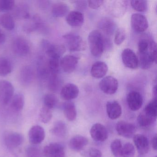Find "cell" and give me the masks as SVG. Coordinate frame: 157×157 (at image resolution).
<instances>
[{"mask_svg": "<svg viewBox=\"0 0 157 157\" xmlns=\"http://www.w3.org/2000/svg\"><path fill=\"white\" fill-rule=\"evenodd\" d=\"M150 41L146 39H142L139 42L138 44L139 53L147 51L149 47Z\"/></svg>", "mask_w": 157, "mask_h": 157, "instance_id": "f6af8a7d", "label": "cell"}, {"mask_svg": "<svg viewBox=\"0 0 157 157\" xmlns=\"http://www.w3.org/2000/svg\"><path fill=\"white\" fill-rule=\"evenodd\" d=\"M11 62L8 59L3 57H0V76L5 77L12 71Z\"/></svg>", "mask_w": 157, "mask_h": 157, "instance_id": "4dcf8cb0", "label": "cell"}, {"mask_svg": "<svg viewBox=\"0 0 157 157\" xmlns=\"http://www.w3.org/2000/svg\"><path fill=\"white\" fill-rule=\"evenodd\" d=\"M13 51L19 57H25L30 53V44L22 37H18L13 40L12 44Z\"/></svg>", "mask_w": 157, "mask_h": 157, "instance_id": "5b68a950", "label": "cell"}, {"mask_svg": "<svg viewBox=\"0 0 157 157\" xmlns=\"http://www.w3.org/2000/svg\"><path fill=\"white\" fill-rule=\"evenodd\" d=\"M60 86V80L58 74H50L48 79V88L51 91L56 92Z\"/></svg>", "mask_w": 157, "mask_h": 157, "instance_id": "836d02e7", "label": "cell"}, {"mask_svg": "<svg viewBox=\"0 0 157 157\" xmlns=\"http://www.w3.org/2000/svg\"><path fill=\"white\" fill-rule=\"evenodd\" d=\"M64 114L69 121H74L77 117V111L75 105L72 102H67L63 106Z\"/></svg>", "mask_w": 157, "mask_h": 157, "instance_id": "f1b7e54d", "label": "cell"}, {"mask_svg": "<svg viewBox=\"0 0 157 157\" xmlns=\"http://www.w3.org/2000/svg\"><path fill=\"white\" fill-rule=\"evenodd\" d=\"M101 28L107 34H112L114 29V24L112 21L105 19L102 21L101 25Z\"/></svg>", "mask_w": 157, "mask_h": 157, "instance_id": "7bdbcfd3", "label": "cell"}, {"mask_svg": "<svg viewBox=\"0 0 157 157\" xmlns=\"http://www.w3.org/2000/svg\"><path fill=\"white\" fill-rule=\"evenodd\" d=\"M153 94H154L155 98H156V95H157V87H156V86H155L153 88Z\"/></svg>", "mask_w": 157, "mask_h": 157, "instance_id": "f5cc1de1", "label": "cell"}, {"mask_svg": "<svg viewBox=\"0 0 157 157\" xmlns=\"http://www.w3.org/2000/svg\"><path fill=\"white\" fill-rule=\"evenodd\" d=\"M89 143V140L87 138L81 135L74 136L70 140L69 146L70 148L74 151H80Z\"/></svg>", "mask_w": 157, "mask_h": 157, "instance_id": "44dd1931", "label": "cell"}, {"mask_svg": "<svg viewBox=\"0 0 157 157\" xmlns=\"http://www.w3.org/2000/svg\"><path fill=\"white\" fill-rule=\"evenodd\" d=\"M24 137L18 132H11L7 133L4 137L6 146L10 148H14L22 144Z\"/></svg>", "mask_w": 157, "mask_h": 157, "instance_id": "2e32d148", "label": "cell"}, {"mask_svg": "<svg viewBox=\"0 0 157 157\" xmlns=\"http://www.w3.org/2000/svg\"><path fill=\"white\" fill-rule=\"evenodd\" d=\"M123 63L127 67L136 69L139 67L137 56L134 51L129 48L123 50L122 53Z\"/></svg>", "mask_w": 157, "mask_h": 157, "instance_id": "9c48e42d", "label": "cell"}, {"mask_svg": "<svg viewBox=\"0 0 157 157\" xmlns=\"http://www.w3.org/2000/svg\"><path fill=\"white\" fill-rule=\"evenodd\" d=\"M44 59L41 58L39 59L37 68V74L38 78L42 80H48L50 75L48 65L45 64Z\"/></svg>", "mask_w": 157, "mask_h": 157, "instance_id": "484cf974", "label": "cell"}, {"mask_svg": "<svg viewBox=\"0 0 157 157\" xmlns=\"http://www.w3.org/2000/svg\"><path fill=\"white\" fill-rule=\"evenodd\" d=\"M40 120L43 123L47 124L51 120L53 114L51 109L44 106L40 110Z\"/></svg>", "mask_w": 157, "mask_h": 157, "instance_id": "74e56055", "label": "cell"}, {"mask_svg": "<svg viewBox=\"0 0 157 157\" xmlns=\"http://www.w3.org/2000/svg\"><path fill=\"white\" fill-rule=\"evenodd\" d=\"M0 25L6 30L11 31L15 27V22L10 14L4 13L0 16Z\"/></svg>", "mask_w": 157, "mask_h": 157, "instance_id": "f546056e", "label": "cell"}, {"mask_svg": "<svg viewBox=\"0 0 157 157\" xmlns=\"http://www.w3.org/2000/svg\"><path fill=\"white\" fill-rule=\"evenodd\" d=\"M90 134L92 138L98 142L105 141L108 136V131L106 128L99 123H96L92 126L90 130Z\"/></svg>", "mask_w": 157, "mask_h": 157, "instance_id": "8fae6325", "label": "cell"}, {"mask_svg": "<svg viewBox=\"0 0 157 157\" xmlns=\"http://www.w3.org/2000/svg\"><path fill=\"white\" fill-rule=\"evenodd\" d=\"M90 157H101L102 153L100 150L95 148L90 149L89 152Z\"/></svg>", "mask_w": 157, "mask_h": 157, "instance_id": "c3c4849f", "label": "cell"}, {"mask_svg": "<svg viewBox=\"0 0 157 157\" xmlns=\"http://www.w3.org/2000/svg\"><path fill=\"white\" fill-rule=\"evenodd\" d=\"M133 141L140 154L144 155L148 152L149 143L146 136L142 134H137L133 137Z\"/></svg>", "mask_w": 157, "mask_h": 157, "instance_id": "9a60e30c", "label": "cell"}, {"mask_svg": "<svg viewBox=\"0 0 157 157\" xmlns=\"http://www.w3.org/2000/svg\"><path fill=\"white\" fill-rule=\"evenodd\" d=\"M11 107L16 112L22 110L25 105V97L23 94L18 93L13 95L10 101Z\"/></svg>", "mask_w": 157, "mask_h": 157, "instance_id": "d4e9b609", "label": "cell"}, {"mask_svg": "<svg viewBox=\"0 0 157 157\" xmlns=\"http://www.w3.org/2000/svg\"><path fill=\"white\" fill-rule=\"evenodd\" d=\"M149 53L153 59L154 62H156L157 60V45L153 41H150Z\"/></svg>", "mask_w": 157, "mask_h": 157, "instance_id": "bcb514c9", "label": "cell"}, {"mask_svg": "<svg viewBox=\"0 0 157 157\" xmlns=\"http://www.w3.org/2000/svg\"><path fill=\"white\" fill-rule=\"evenodd\" d=\"M122 146V142L119 139L114 140L111 143V151L115 157H116L117 156Z\"/></svg>", "mask_w": 157, "mask_h": 157, "instance_id": "ee69618b", "label": "cell"}, {"mask_svg": "<svg viewBox=\"0 0 157 157\" xmlns=\"http://www.w3.org/2000/svg\"><path fill=\"white\" fill-rule=\"evenodd\" d=\"M116 129L119 136L126 138L134 137L136 131V128L135 125L124 121L117 122Z\"/></svg>", "mask_w": 157, "mask_h": 157, "instance_id": "52a82bcc", "label": "cell"}, {"mask_svg": "<svg viewBox=\"0 0 157 157\" xmlns=\"http://www.w3.org/2000/svg\"><path fill=\"white\" fill-rule=\"evenodd\" d=\"M126 37L124 29L119 28L117 30L114 37L115 44L117 45H120L124 41Z\"/></svg>", "mask_w": 157, "mask_h": 157, "instance_id": "b9f144b4", "label": "cell"}, {"mask_svg": "<svg viewBox=\"0 0 157 157\" xmlns=\"http://www.w3.org/2000/svg\"><path fill=\"white\" fill-rule=\"evenodd\" d=\"M135 149L131 143L127 142L122 145L116 157H134Z\"/></svg>", "mask_w": 157, "mask_h": 157, "instance_id": "d6a6232c", "label": "cell"}, {"mask_svg": "<svg viewBox=\"0 0 157 157\" xmlns=\"http://www.w3.org/2000/svg\"><path fill=\"white\" fill-rule=\"evenodd\" d=\"M66 21L68 24L71 27H80L84 22V16L81 13L73 11L68 13L66 17Z\"/></svg>", "mask_w": 157, "mask_h": 157, "instance_id": "d6986e66", "label": "cell"}, {"mask_svg": "<svg viewBox=\"0 0 157 157\" xmlns=\"http://www.w3.org/2000/svg\"><path fill=\"white\" fill-rule=\"evenodd\" d=\"M15 6L13 0H0V12L12 10Z\"/></svg>", "mask_w": 157, "mask_h": 157, "instance_id": "60d3db41", "label": "cell"}, {"mask_svg": "<svg viewBox=\"0 0 157 157\" xmlns=\"http://www.w3.org/2000/svg\"><path fill=\"white\" fill-rule=\"evenodd\" d=\"M139 67L143 69L150 68L152 66L154 61L149 53L148 50L146 52L139 53L137 56Z\"/></svg>", "mask_w": 157, "mask_h": 157, "instance_id": "603a6c76", "label": "cell"}, {"mask_svg": "<svg viewBox=\"0 0 157 157\" xmlns=\"http://www.w3.org/2000/svg\"><path fill=\"white\" fill-rule=\"evenodd\" d=\"M89 6L91 9L95 10L101 7L104 2V1L102 0H92L89 1Z\"/></svg>", "mask_w": 157, "mask_h": 157, "instance_id": "7dc6e473", "label": "cell"}, {"mask_svg": "<svg viewBox=\"0 0 157 157\" xmlns=\"http://www.w3.org/2000/svg\"><path fill=\"white\" fill-rule=\"evenodd\" d=\"M6 40V36L4 32L0 28V44L4 43Z\"/></svg>", "mask_w": 157, "mask_h": 157, "instance_id": "681fc988", "label": "cell"}, {"mask_svg": "<svg viewBox=\"0 0 157 157\" xmlns=\"http://www.w3.org/2000/svg\"><path fill=\"white\" fill-rule=\"evenodd\" d=\"M99 86L101 90L104 93L113 94L116 92L118 89V82L114 77L107 76L101 80Z\"/></svg>", "mask_w": 157, "mask_h": 157, "instance_id": "8992f818", "label": "cell"}, {"mask_svg": "<svg viewBox=\"0 0 157 157\" xmlns=\"http://www.w3.org/2000/svg\"><path fill=\"white\" fill-rule=\"evenodd\" d=\"M156 117L151 116L143 111L137 117V123L141 127L147 128L152 125L155 121Z\"/></svg>", "mask_w": 157, "mask_h": 157, "instance_id": "4316f807", "label": "cell"}, {"mask_svg": "<svg viewBox=\"0 0 157 157\" xmlns=\"http://www.w3.org/2000/svg\"><path fill=\"white\" fill-rule=\"evenodd\" d=\"M90 51L94 56L99 57L103 54L105 47V40L100 31H92L88 37Z\"/></svg>", "mask_w": 157, "mask_h": 157, "instance_id": "6da1fadb", "label": "cell"}, {"mask_svg": "<svg viewBox=\"0 0 157 157\" xmlns=\"http://www.w3.org/2000/svg\"><path fill=\"white\" fill-rule=\"evenodd\" d=\"M41 47L45 51L49 58L60 59L66 51V48L63 45L53 44L45 39H43L41 41Z\"/></svg>", "mask_w": 157, "mask_h": 157, "instance_id": "3957f363", "label": "cell"}, {"mask_svg": "<svg viewBox=\"0 0 157 157\" xmlns=\"http://www.w3.org/2000/svg\"><path fill=\"white\" fill-rule=\"evenodd\" d=\"M69 10V8L66 3L59 2L53 5L52 8V13L54 17L61 18L67 15Z\"/></svg>", "mask_w": 157, "mask_h": 157, "instance_id": "cb8c5ba5", "label": "cell"}, {"mask_svg": "<svg viewBox=\"0 0 157 157\" xmlns=\"http://www.w3.org/2000/svg\"><path fill=\"white\" fill-rule=\"evenodd\" d=\"M157 135H156L153 137V138H152V141H151V145H152V148L155 150H157Z\"/></svg>", "mask_w": 157, "mask_h": 157, "instance_id": "f907efd6", "label": "cell"}, {"mask_svg": "<svg viewBox=\"0 0 157 157\" xmlns=\"http://www.w3.org/2000/svg\"><path fill=\"white\" fill-rule=\"evenodd\" d=\"M43 154L46 157H65V149L60 143H51L45 147Z\"/></svg>", "mask_w": 157, "mask_h": 157, "instance_id": "7c38bea8", "label": "cell"}, {"mask_svg": "<svg viewBox=\"0 0 157 157\" xmlns=\"http://www.w3.org/2000/svg\"><path fill=\"white\" fill-rule=\"evenodd\" d=\"M12 10L15 17L20 19H28L31 18V16L28 11V7L24 4H20L14 7Z\"/></svg>", "mask_w": 157, "mask_h": 157, "instance_id": "1f68e13d", "label": "cell"}, {"mask_svg": "<svg viewBox=\"0 0 157 157\" xmlns=\"http://www.w3.org/2000/svg\"><path fill=\"white\" fill-rule=\"evenodd\" d=\"M63 38L66 40L68 47L70 51L72 52L81 51L86 49V43L79 36L68 33L63 36Z\"/></svg>", "mask_w": 157, "mask_h": 157, "instance_id": "277c9868", "label": "cell"}, {"mask_svg": "<svg viewBox=\"0 0 157 157\" xmlns=\"http://www.w3.org/2000/svg\"><path fill=\"white\" fill-rule=\"evenodd\" d=\"M130 4L134 10L140 12H144L147 9V2L146 1H131Z\"/></svg>", "mask_w": 157, "mask_h": 157, "instance_id": "ab89813d", "label": "cell"}, {"mask_svg": "<svg viewBox=\"0 0 157 157\" xmlns=\"http://www.w3.org/2000/svg\"><path fill=\"white\" fill-rule=\"evenodd\" d=\"M48 2L47 1H39V5L40 7L42 8H45L46 7L48 4Z\"/></svg>", "mask_w": 157, "mask_h": 157, "instance_id": "816d5d0a", "label": "cell"}, {"mask_svg": "<svg viewBox=\"0 0 157 157\" xmlns=\"http://www.w3.org/2000/svg\"><path fill=\"white\" fill-rule=\"evenodd\" d=\"M157 101L156 98L150 102L145 107L144 112L154 117H157Z\"/></svg>", "mask_w": 157, "mask_h": 157, "instance_id": "f35d334b", "label": "cell"}, {"mask_svg": "<svg viewBox=\"0 0 157 157\" xmlns=\"http://www.w3.org/2000/svg\"><path fill=\"white\" fill-rule=\"evenodd\" d=\"M79 93V90L77 85L72 83H67L62 87L60 94L63 100L71 101L77 98Z\"/></svg>", "mask_w": 157, "mask_h": 157, "instance_id": "5bb4252c", "label": "cell"}, {"mask_svg": "<svg viewBox=\"0 0 157 157\" xmlns=\"http://www.w3.org/2000/svg\"><path fill=\"white\" fill-rule=\"evenodd\" d=\"M131 23L132 28L137 33H143L148 27V23L147 18L140 13L132 14Z\"/></svg>", "mask_w": 157, "mask_h": 157, "instance_id": "ba28073f", "label": "cell"}, {"mask_svg": "<svg viewBox=\"0 0 157 157\" xmlns=\"http://www.w3.org/2000/svg\"><path fill=\"white\" fill-rule=\"evenodd\" d=\"M58 100L57 97L53 94H48L44 97V105L50 109L55 108L58 104Z\"/></svg>", "mask_w": 157, "mask_h": 157, "instance_id": "e575fe53", "label": "cell"}, {"mask_svg": "<svg viewBox=\"0 0 157 157\" xmlns=\"http://www.w3.org/2000/svg\"><path fill=\"white\" fill-rule=\"evenodd\" d=\"M29 139L33 145H37L43 142L45 137L44 129L40 125H34L29 131Z\"/></svg>", "mask_w": 157, "mask_h": 157, "instance_id": "30bf717a", "label": "cell"}, {"mask_svg": "<svg viewBox=\"0 0 157 157\" xmlns=\"http://www.w3.org/2000/svg\"><path fill=\"white\" fill-rule=\"evenodd\" d=\"M34 78V72L31 66H25L23 67L20 72V81L23 86L30 85Z\"/></svg>", "mask_w": 157, "mask_h": 157, "instance_id": "ac0fdd59", "label": "cell"}, {"mask_svg": "<svg viewBox=\"0 0 157 157\" xmlns=\"http://www.w3.org/2000/svg\"><path fill=\"white\" fill-rule=\"evenodd\" d=\"M128 107L133 111L139 110L143 104V98L140 93L135 91L130 92L127 97Z\"/></svg>", "mask_w": 157, "mask_h": 157, "instance_id": "4fadbf2b", "label": "cell"}, {"mask_svg": "<svg viewBox=\"0 0 157 157\" xmlns=\"http://www.w3.org/2000/svg\"><path fill=\"white\" fill-rule=\"evenodd\" d=\"M14 89L10 82L0 80V104L7 105L14 95Z\"/></svg>", "mask_w": 157, "mask_h": 157, "instance_id": "7a4b0ae2", "label": "cell"}, {"mask_svg": "<svg viewBox=\"0 0 157 157\" xmlns=\"http://www.w3.org/2000/svg\"><path fill=\"white\" fill-rule=\"evenodd\" d=\"M78 62V57L71 55H67L60 60V67L65 72L71 73L75 70Z\"/></svg>", "mask_w": 157, "mask_h": 157, "instance_id": "e0dca14e", "label": "cell"}, {"mask_svg": "<svg viewBox=\"0 0 157 157\" xmlns=\"http://www.w3.org/2000/svg\"><path fill=\"white\" fill-rule=\"evenodd\" d=\"M106 110L108 117L112 119H117L122 114V107L117 101L107 102L106 105Z\"/></svg>", "mask_w": 157, "mask_h": 157, "instance_id": "ffe728a7", "label": "cell"}, {"mask_svg": "<svg viewBox=\"0 0 157 157\" xmlns=\"http://www.w3.org/2000/svg\"><path fill=\"white\" fill-rule=\"evenodd\" d=\"M67 127L63 121H58L54 124V126L51 130L53 135L58 137H64L67 135Z\"/></svg>", "mask_w": 157, "mask_h": 157, "instance_id": "83f0119b", "label": "cell"}, {"mask_svg": "<svg viewBox=\"0 0 157 157\" xmlns=\"http://www.w3.org/2000/svg\"><path fill=\"white\" fill-rule=\"evenodd\" d=\"M108 70V66L105 62L97 61L92 67L91 74L95 78H101L105 76Z\"/></svg>", "mask_w": 157, "mask_h": 157, "instance_id": "7402d4cb", "label": "cell"}, {"mask_svg": "<svg viewBox=\"0 0 157 157\" xmlns=\"http://www.w3.org/2000/svg\"><path fill=\"white\" fill-rule=\"evenodd\" d=\"M48 65L50 74H58L60 67V59L57 58H49Z\"/></svg>", "mask_w": 157, "mask_h": 157, "instance_id": "8d00e7d4", "label": "cell"}, {"mask_svg": "<svg viewBox=\"0 0 157 157\" xmlns=\"http://www.w3.org/2000/svg\"><path fill=\"white\" fill-rule=\"evenodd\" d=\"M25 152L27 157H42L43 152L41 148L36 145L29 146L26 147Z\"/></svg>", "mask_w": 157, "mask_h": 157, "instance_id": "d590c367", "label": "cell"}]
</instances>
